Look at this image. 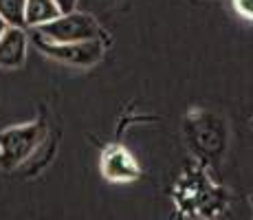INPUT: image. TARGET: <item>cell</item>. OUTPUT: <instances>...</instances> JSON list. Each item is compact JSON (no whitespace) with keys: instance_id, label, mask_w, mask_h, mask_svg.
<instances>
[{"instance_id":"1","label":"cell","mask_w":253,"mask_h":220,"mask_svg":"<svg viewBox=\"0 0 253 220\" xmlns=\"http://www.w3.org/2000/svg\"><path fill=\"white\" fill-rule=\"evenodd\" d=\"M36 36H40L46 42L55 44H75V42H97L101 40V29L97 20L90 13L82 11H71L62 13L57 20L48 22L46 27L33 31Z\"/></svg>"},{"instance_id":"2","label":"cell","mask_w":253,"mask_h":220,"mask_svg":"<svg viewBox=\"0 0 253 220\" xmlns=\"http://www.w3.org/2000/svg\"><path fill=\"white\" fill-rule=\"evenodd\" d=\"M40 139H42L40 124H24L2 130L0 132V165L7 170L20 165L36 150Z\"/></svg>"},{"instance_id":"3","label":"cell","mask_w":253,"mask_h":220,"mask_svg":"<svg viewBox=\"0 0 253 220\" xmlns=\"http://www.w3.org/2000/svg\"><path fill=\"white\" fill-rule=\"evenodd\" d=\"M33 42L38 44L42 53L46 57L55 62H62V64L69 66H92L104 57V44L101 40L97 42H75V44H55V42H46L42 40L40 36L33 33Z\"/></svg>"},{"instance_id":"4","label":"cell","mask_w":253,"mask_h":220,"mask_svg":"<svg viewBox=\"0 0 253 220\" xmlns=\"http://www.w3.org/2000/svg\"><path fill=\"white\" fill-rule=\"evenodd\" d=\"M101 174L113 183H130V180L139 178V165L126 148L110 145L101 154Z\"/></svg>"},{"instance_id":"5","label":"cell","mask_w":253,"mask_h":220,"mask_svg":"<svg viewBox=\"0 0 253 220\" xmlns=\"http://www.w3.org/2000/svg\"><path fill=\"white\" fill-rule=\"evenodd\" d=\"M29 53V36L27 29L7 27L0 36V68L2 71H16L24 64Z\"/></svg>"},{"instance_id":"6","label":"cell","mask_w":253,"mask_h":220,"mask_svg":"<svg viewBox=\"0 0 253 220\" xmlns=\"http://www.w3.org/2000/svg\"><path fill=\"white\" fill-rule=\"evenodd\" d=\"M62 16L55 0H27L24 2V29H38L46 27L48 22L57 20Z\"/></svg>"},{"instance_id":"7","label":"cell","mask_w":253,"mask_h":220,"mask_svg":"<svg viewBox=\"0 0 253 220\" xmlns=\"http://www.w3.org/2000/svg\"><path fill=\"white\" fill-rule=\"evenodd\" d=\"M24 2L27 0H0V18L7 27L24 29Z\"/></svg>"},{"instance_id":"8","label":"cell","mask_w":253,"mask_h":220,"mask_svg":"<svg viewBox=\"0 0 253 220\" xmlns=\"http://www.w3.org/2000/svg\"><path fill=\"white\" fill-rule=\"evenodd\" d=\"M233 7L247 20H253V0H233Z\"/></svg>"},{"instance_id":"9","label":"cell","mask_w":253,"mask_h":220,"mask_svg":"<svg viewBox=\"0 0 253 220\" xmlns=\"http://www.w3.org/2000/svg\"><path fill=\"white\" fill-rule=\"evenodd\" d=\"M55 4L60 7L62 13H71V11H75L77 0H55Z\"/></svg>"},{"instance_id":"10","label":"cell","mask_w":253,"mask_h":220,"mask_svg":"<svg viewBox=\"0 0 253 220\" xmlns=\"http://www.w3.org/2000/svg\"><path fill=\"white\" fill-rule=\"evenodd\" d=\"M4 31H7V24H4V20H2V18H0V36H2Z\"/></svg>"}]
</instances>
